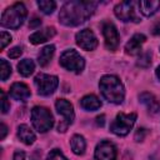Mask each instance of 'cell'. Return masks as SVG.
I'll return each instance as SVG.
<instances>
[{
  "label": "cell",
  "instance_id": "6da1fadb",
  "mask_svg": "<svg viewBox=\"0 0 160 160\" xmlns=\"http://www.w3.org/2000/svg\"><path fill=\"white\" fill-rule=\"evenodd\" d=\"M96 6V1H68L60 9L59 21L65 26H78L85 22L94 14Z\"/></svg>",
  "mask_w": 160,
  "mask_h": 160
},
{
  "label": "cell",
  "instance_id": "7a4b0ae2",
  "mask_svg": "<svg viewBox=\"0 0 160 160\" xmlns=\"http://www.w3.org/2000/svg\"><path fill=\"white\" fill-rule=\"evenodd\" d=\"M101 95L105 100L112 104H121L125 96L122 82L115 75H104L99 81Z\"/></svg>",
  "mask_w": 160,
  "mask_h": 160
},
{
  "label": "cell",
  "instance_id": "3957f363",
  "mask_svg": "<svg viewBox=\"0 0 160 160\" xmlns=\"http://www.w3.org/2000/svg\"><path fill=\"white\" fill-rule=\"evenodd\" d=\"M28 11L22 2H15L1 15V26L8 29H19L26 19Z\"/></svg>",
  "mask_w": 160,
  "mask_h": 160
},
{
  "label": "cell",
  "instance_id": "277c9868",
  "mask_svg": "<svg viewBox=\"0 0 160 160\" xmlns=\"http://www.w3.org/2000/svg\"><path fill=\"white\" fill-rule=\"evenodd\" d=\"M31 124L39 132H46L54 125V118L49 109L44 106H35L31 110Z\"/></svg>",
  "mask_w": 160,
  "mask_h": 160
},
{
  "label": "cell",
  "instance_id": "5b68a950",
  "mask_svg": "<svg viewBox=\"0 0 160 160\" xmlns=\"http://www.w3.org/2000/svg\"><path fill=\"white\" fill-rule=\"evenodd\" d=\"M60 65L69 70V71H74L76 74L81 72L84 70V66H85V61H84V58L74 49H69V50H65L61 55H60V60H59Z\"/></svg>",
  "mask_w": 160,
  "mask_h": 160
},
{
  "label": "cell",
  "instance_id": "8992f818",
  "mask_svg": "<svg viewBox=\"0 0 160 160\" xmlns=\"http://www.w3.org/2000/svg\"><path fill=\"white\" fill-rule=\"evenodd\" d=\"M136 121V114H124L119 112L115 118V120L110 124V130L118 136H125L129 134V131L132 129L134 124Z\"/></svg>",
  "mask_w": 160,
  "mask_h": 160
},
{
  "label": "cell",
  "instance_id": "52a82bcc",
  "mask_svg": "<svg viewBox=\"0 0 160 160\" xmlns=\"http://www.w3.org/2000/svg\"><path fill=\"white\" fill-rule=\"evenodd\" d=\"M34 82L36 85L39 95L49 96L56 90V88L59 85V79L55 75H48V74L40 72L35 76Z\"/></svg>",
  "mask_w": 160,
  "mask_h": 160
},
{
  "label": "cell",
  "instance_id": "ba28073f",
  "mask_svg": "<svg viewBox=\"0 0 160 160\" xmlns=\"http://www.w3.org/2000/svg\"><path fill=\"white\" fill-rule=\"evenodd\" d=\"M55 108H56V111L62 116V121L59 124L58 126V131H66L68 126L72 124L74 121V118H75V114H74V108L72 105L65 100V99H58L56 102H55Z\"/></svg>",
  "mask_w": 160,
  "mask_h": 160
},
{
  "label": "cell",
  "instance_id": "9c48e42d",
  "mask_svg": "<svg viewBox=\"0 0 160 160\" xmlns=\"http://www.w3.org/2000/svg\"><path fill=\"white\" fill-rule=\"evenodd\" d=\"M114 12L116 18L120 19L121 21H125V22L126 21H134V22L140 21V18L136 15L134 1H122L118 4L114 8Z\"/></svg>",
  "mask_w": 160,
  "mask_h": 160
},
{
  "label": "cell",
  "instance_id": "30bf717a",
  "mask_svg": "<svg viewBox=\"0 0 160 160\" xmlns=\"http://www.w3.org/2000/svg\"><path fill=\"white\" fill-rule=\"evenodd\" d=\"M102 35L105 39V46L111 51L116 50L119 45V32L112 22L110 21L102 22Z\"/></svg>",
  "mask_w": 160,
  "mask_h": 160
},
{
  "label": "cell",
  "instance_id": "8fae6325",
  "mask_svg": "<svg viewBox=\"0 0 160 160\" xmlns=\"http://www.w3.org/2000/svg\"><path fill=\"white\" fill-rule=\"evenodd\" d=\"M76 44L82 49V50H94L98 46V39L95 36V34L92 32V30L90 29H84L80 30L76 34Z\"/></svg>",
  "mask_w": 160,
  "mask_h": 160
},
{
  "label": "cell",
  "instance_id": "7c38bea8",
  "mask_svg": "<svg viewBox=\"0 0 160 160\" xmlns=\"http://www.w3.org/2000/svg\"><path fill=\"white\" fill-rule=\"evenodd\" d=\"M96 160H116V148L111 141L102 140L95 149Z\"/></svg>",
  "mask_w": 160,
  "mask_h": 160
},
{
  "label": "cell",
  "instance_id": "4fadbf2b",
  "mask_svg": "<svg viewBox=\"0 0 160 160\" xmlns=\"http://www.w3.org/2000/svg\"><path fill=\"white\" fill-rule=\"evenodd\" d=\"M146 36L144 34H135L125 45V51L129 55H136L141 51V45L145 42Z\"/></svg>",
  "mask_w": 160,
  "mask_h": 160
},
{
  "label": "cell",
  "instance_id": "5bb4252c",
  "mask_svg": "<svg viewBox=\"0 0 160 160\" xmlns=\"http://www.w3.org/2000/svg\"><path fill=\"white\" fill-rule=\"evenodd\" d=\"M10 95L15 100L26 101L30 98V89L24 82H14L10 88Z\"/></svg>",
  "mask_w": 160,
  "mask_h": 160
},
{
  "label": "cell",
  "instance_id": "9a60e30c",
  "mask_svg": "<svg viewBox=\"0 0 160 160\" xmlns=\"http://www.w3.org/2000/svg\"><path fill=\"white\" fill-rule=\"evenodd\" d=\"M139 100H140V102L141 104H144L145 105V108L148 109V111L150 112V114H156V112H159V110H160V101L152 95V94H150V92H141L140 95H139Z\"/></svg>",
  "mask_w": 160,
  "mask_h": 160
},
{
  "label": "cell",
  "instance_id": "2e32d148",
  "mask_svg": "<svg viewBox=\"0 0 160 160\" xmlns=\"http://www.w3.org/2000/svg\"><path fill=\"white\" fill-rule=\"evenodd\" d=\"M55 34H56L55 28L50 26V28H45V29H42V30H38V31H35L34 34L30 35L29 40H30L31 44L38 45V44H41V42L48 41L50 38L55 36Z\"/></svg>",
  "mask_w": 160,
  "mask_h": 160
},
{
  "label": "cell",
  "instance_id": "e0dca14e",
  "mask_svg": "<svg viewBox=\"0 0 160 160\" xmlns=\"http://www.w3.org/2000/svg\"><path fill=\"white\" fill-rule=\"evenodd\" d=\"M139 9L142 15L151 16L160 9V1L159 0H141L138 2Z\"/></svg>",
  "mask_w": 160,
  "mask_h": 160
},
{
  "label": "cell",
  "instance_id": "ac0fdd59",
  "mask_svg": "<svg viewBox=\"0 0 160 160\" xmlns=\"http://www.w3.org/2000/svg\"><path fill=\"white\" fill-rule=\"evenodd\" d=\"M80 106L86 111H95L101 108V101L98 99V96L90 94V95H85L80 100Z\"/></svg>",
  "mask_w": 160,
  "mask_h": 160
},
{
  "label": "cell",
  "instance_id": "d6986e66",
  "mask_svg": "<svg viewBox=\"0 0 160 160\" xmlns=\"http://www.w3.org/2000/svg\"><path fill=\"white\" fill-rule=\"evenodd\" d=\"M18 138L26 145H31L34 144L35 141V134L32 132V130L25 125V124H21L18 126Z\"/></svg>",
  "mask_w": 160,
  "mask_h": 160
},
{
  "label": "cell",
  "instance_id": "ffe728a7",
  "mask_svg": "<svg viewBox=\"0 0 160 160\" xmlns=\"http://www.w3.org/2000/svg\"><path fill=\"white\" fill-rule=\"evenodd\" d=\"M54 52H55V46L54 45H46V46H44L40 50L39 55H38V62H39V65L42 66V68L46 66L50 62V60L52 59Z\"/></svg>",
  "mask_w": 160,
  "mask_h": 160
},
{
  "label": "cell",
  "instance_id": "44dd1931",
  "mask_svg": "<svg viewBox=\"0 0 160 160\" xmlns=\"http://www.w3.org/2000/svg\"><path fill=\"white\" fill-rule=\"evenodd\" d=\"M70 146H71V150L74 151V154L82 155L85 152V149H86V142H85L84 136L74 135L71 138V140H70Z\"/></svg>",
  "mask_w": 160,
  "mask_h": 160
},
{
  "label": "cell",
  "instance_id": "7402d4cb",
  "mask_svg": "<svg viewBox=\"0 0 160 160\" xmlns=\"http://www.w3.org/2000/svg\"><path fill=\"white\" fill-rule=\"evenodd\" d=\"M18 70L22 76H30L35 70V64L31 59H24L18 64Z\"/></svg>",
  "mask_w": 160,
  "mask_h": 160
},
{
  "label": "cell",
  "instance_id": "603a6c76",
  "mask_svg": "<svg viewBox=\"0 0 160 160\" xmlns=\"http://www.w3.org/2000/svg\"><path fill=\"white\" fill-rule=\"evenodd\" d=\"M38 6L39 9L46 14V15H50L54 12V10L56 9V2L52 1V0H39L38 1Z\"/></svg>",
  "mask_w": 160,
  "mask_h": 160
},
{
  "label": "cell",
  "instance_id": "cb8c5ba5",
  "mask_svg": "<svg viewBox=\"0 0 160 160\" xmlns=\"http://www.w3.org/2000/svg\"><path fill=\"white\" fill-rule=\"evenodd\" d=\"M0 71H1V80L2 81L8 80V78L11 75V66L5 59L0 60Z\"/></svg>",
  "mask_w": 160,
  "mask_h": 160
},
{
  "label": "cell",
  "instance_id": "d4e9b609",
  "mask_svg": "<svg viewBox=\"0 0 160 160\" xmlns=\"http://www.w3.org/2000/svg\"><path fill=\"white\" fill-rule=\"evenodd\" d=\"M150 64H151V54L149 51L141 54L139 60H138V65L141 66V68H148Z\"/></svg>",
  "mask_w": 160,
  "mask_h": 160
},
{
  "label": "cell",
  "instance_id": "484cf974",
  "mask_svg": "<svg viewBox=\"0 0 160 160\" xmlns=\"http://www.w3.org/2000/svg\"><path fill=\"white\" fill-rule=\"evenodd\" d=\"M46 160H68V159L64 156V154H62L59 149H52V150L49 152Z\"/></svg>",
  "mask_w": 160,
  "mask_h": 160
},
{
  "label": "cell",
  "instance_id": "4316f807",
  "mask_svg": "<svg viewBox=\"0 0 160 160\" xmlns=\"http://www.w3.org/2000/svg\"><path fill=\"white\" fill-rule=\"evenodd\" d=\"M11 41V35L6 31H1V39H0V48L5 49V46Z\"/></svg>",
  "mask_w": 160,
  "mask_h": 160
},
{
  "label": "cell",
  "instance_id": "83f0119b",
  "mask_svg": "<svg viewBox=\"0 0 160 160\" xmlns=\"http://www.w3.org/2000/svg\"><path fill=\"white\" fill-rule=\"evenodd\" d=\"M9 110H10V104L8 101V98H6L5 92L1 91V112L2 114H6Z\"/></svg>",
  "mask_w": 160,
  "mask_h": 160
},
{
  "label": "cell",
  "instance_id": "f1b7e54d",
  "mask_svg": "<svg viewBox=\"0 0 160 160\" xmlns=\"http://www.w3.org/2000/svg\"><path fill=\"white\" fill-rule=\"evenodd\" d=\"M21 54H22V49H21L20 46H15V48H12V49L8 52V55H9L10 59H18V58L21 56Z\"/></svg>",
  "mask_w": 160,
  "mask_h": 160
},
{
  "label": "cell",
  "instance_id": "f546056e",
  "mask_svg": "<svg viewBox=\"0 0 160 160\" xmlns=\"http://www.w3.org/2000/svg\"><path fill=\"white\" fill-rule=\"evenodd\" d=\"M146 134H148L146 129H144V128H139V129L136 130V132H135V136H134V139H135L136 141H142Z\"/></svg>",
  "mask_w": 160,
  "mask_h": 160
},
{
  "label": "cell",
  "instance_id": "4dcf8cb0",
  "mask_svg": "<svg viewBox=\"0 0 160 160\" xmlns=\"http://www.w3.org/2000/svg\"><path fill=\"white\" fill-rule=\"evenodd\" d=\"M40 25H41V19H38V18H32L30 20V22H29V28L30 29H35V28H38Z\"/></svg>",
  "mask_w": 160,
  "mask_h": 160
},
{
  "label": "cell",
  "instance_id": "1f68e13d",
  "mask_svg": "<svg viewBox=\"0 0 160 160\" xmlns=\"http://www.w3.org/2000/svg\"><path fill=\"white\" fill-rule=\"evenodd\" d=\"M12 160H25V152L22 150H16L14 152Z\"/></svg>",
  "mask_w": 160,
  "mask_h": 160
},
{
  "label": "cell",
  "instance_id": "d6a6232c",
  "mask_svg": "<svg viewBox=\"0 0 160 160\" xmlns=\"http://www.w3.org/2000/svg\"><path fill=\"white\" fill-rule=\"evenodd\" d=\"M152 34L154 35H160V19L154 24V26H152Z\"/></svg>",
  "mask_w": 160,
  "mask_h": 160
},
{
  "label": "cell",
  "instance_id": "836d02e7",
  "mask_svg": "<svg viewBox=\"0 0 160 160\" xmlns=\"http://www.w3.org/2000/svg\"><path fill=\"white\" fill-rule=\"evenodd\" d=\"M0 128H1V134H0V139L2 140V139L5 138V135H6V132H8V126H6V125H5L4 122H1Z\"/></svg>",
  "mask_w": 160,
  "mask_h": 160
},
{
  "label": "cell",
  "instance_id": "e575fe53",
  "mask_svg": "<svg viewBox=\"0 0 160 160\" xmlns=\"http://www.w3.org/2000/svg\"><path fill=\"white\" fill-rule=\"evenodd\" d=\"M104 119H105V116H104V115L98 116V118H96V124H98L99 126H102V125H104V122H105V120H104Z\"/></svg>",
  "mask_w": 160,
  "mask_h": 160
},
{
  "label": "cell",
  "instance_id": "d590c367",
  "mask_svg": "<svg viewBox=\"0 0 160 160\" xmlns=\"http://www.w3.org/2000/svg\"><path fill=\"white\" fill-rule=\"evenodd\" d=\"M156 76H158V78L160 79V65H159V66L156 68Z\"/></svg>",
  "mask_w": 160,
  "mask_h": 160
}]
</instances>
